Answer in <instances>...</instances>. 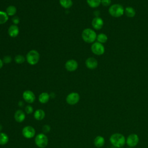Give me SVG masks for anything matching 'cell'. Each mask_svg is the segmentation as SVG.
<instances>
[{
    "label": "cell",
    "instance_id": "2e32d148",
    "mask_svg": "<svg viewBox=\"0 0 148 148\" xmlns=\"http://www.w3.org/2000/svg\"><path fill=\"white\" fill-rule=\"evenodd\" d=\"M105 143V138L101 135L97 136L94 140V145L97 148L102 147Z\"/></svg>",
    "mask_w": 148,
    "mask_h": 148
},
{
    "label": "cell",
    "instance_id": "ba28073f",
    "mask_svg": "<svg viewBox=\"0 0 148 148\" xmlns=\"http://www.w3.org/2000/svg\"><path fill=\"white\" fill-rule=\"evenodd\" d=\"M36 131L31 125H26L22 129V135L27 139H31L35 136Z\"/></svg>",
    "mask_w": 148,
    "mask_h": 148
},
{
    "label": "cell",
    "instance_id": "e575fe53",
    "mask_svg": "<svg viewBox=\"0 0 148 148\" xmlns=\"http://www.w3.org/2000/svg\"><path fill=\"white\" fill-rule=\"evenodd\" d=\"M120 148H124V147H120Z\"/></svg>",
    "mask_w": 148,
    "mask_h": 148
},
{
    "label": "cell",
    "instance_id": "30bf717a",
    "mask_svg": "<svg viewBox=\"0 0 148 148\" xmlns=\"http://www.w3.org/2000/svg\"><path fill=\"white\" fill-rule=\"evenodd\" d=\"M23 98L24 101L28 103H32L35 101V95L31 90H25L23 93Z\"/></svg>",
    "mask_w": 148,
    "mask_h": 148
},
{
    "label": "cell",
    "instance_id": "d4e9b609",
    "mask_svg": "<svg viewBox=\"0 0 148 148\" xmlns=\"http://www.w3.org/2000/svg\"><path fill=\"white\" fill-rule=\"evenodd\" d=\"M9 19V16L6 12L0 10V24H5L8 21Z\"/></svg>",
    "mask_w": 148,
    "mask_h": 148
},
{
    "label": "cell",
    "instance_id": "d6986e66",
    "mask_svg": "<svg viewBox=\"0 0 148 148\" xmlns=\"http://www.w3.org/2000/svg\"><path fill=\"white\" fill-rule=\"evenodd\" d=\"M124 14L127 16V17L132 18L135 16L136 12L134 8L131 6H127L124 9Z\"/></svg>",
    "mask_w": 148,
    "mask_h": 148
},
{
    "label": "cell",
    "instance_id": "603a6c76",
    "mask_svg": "<svg viewBox=\"0 0 148 148\" xmlns=\"http://www.w3.org/2000/svg\"><path fill=\"white\" fill-rule=\"evenodd\" d=\"M97 42H98L102 44L105 43L108 40V36L104 33H100L98 35H97Z\"/></svg>",
    "mask_w": 148,
    "mask_h": 148
},
{
    "label": "cell",
    "instance_id": "3957f363",
    "mask_svg": "<svg viewBox=\"0 0 148 148\" xmlns=\"http://www.w3.org/2000/svg\"><path fill=\"white\" fill-rule=\"evenodd\" d=\"M108 12L109 14L113 17H120L124 14V8L119 3H114L109 6Z\"/></svg>",
    "mask_w": 148,
    "mask_h": 148
},
{
    "label": "cell",
    "instance_id": "5b68a950",
    "mask_svg": "<svg viewBox=\"0 0 148 148\" xmlns=\"http://www.w3.org/2000/svg\"><path fill=\"white\" fill-rule=\"evenodd\" d=\"M40 55L38 51L35 50H31L28 52L26 56V60L27 62L31 65H36L39 61Z\"/></svg>",
    "mask_w": 148,
    "mask_h": 148
},
{
    "label": "cell",
    "instance_id": "ac0fdd59",
    "mask_svg": "<svg viewBox=\"0 0 148 148\" xmlns=\"http://www.w3.org/2000/svg\"><path fill=\"white\" fill-rule=\"evenodd\" d=\"M50 94L46 92H42L38 97V100L40 103L45 104L50 99Z\"/></svg>",
    "mask_w": 148,
    "mask_h": 148
},
{
    "label": "cell",
    "instance_id": "836d02e7",
    "mask_svg": "<svg viewBox=\"0 0 148 148\" xmlns=\"http://www.w3.org/2000/svg\"><path fill=\"white\" fill-rule=\"evenodd\" d=\"M2 129V125H1V124H0V132L1 131Z\"/></svg>",
    "mask_w": 148,
    "mask_h": 148
},
{
    "label": "cell",
    "instance_id": "7a4b0ae2",
    "mask_svg": "<svg viewBox=\"0 0 148 148\" xmlns=\"http://www.w3.org/2000/svg\"><path fill=\"white\" fill-rule=\"evenodd\" d=\"M97 35L94 30L91 28H86L82 33V38L83 40L88 43H92L97 40Z\"/></svg>",
    "mask_w": 148,
    "mask_h": 148
},
{
    "label": "cell",
    "instance_id": "7402d4cb",
    "mask_svg": "<svg viewBox=\"0 0 148 148\" xmlns=\"http://www.w3.org/2000/svg\"><path fill=\"white\" fill-rule=\"evenodd\" d=\"M59 2L61 6L65 9L70 8L73 5L72 0H59Z\"/></svg>",
    "mask_w": 148,
    "mask_h": 148
},
{
    "label": "cell",
    "instance_id": "8fae6325",
    "mask_svg": "<svg viewBox=\"0 0 148 148\" xmlns=\"http://www.w3.org/2000/svg\"><path fill=\"white\" fill-rule=\"evenodd\" d=\"M91 25L93 28L95 30L101 29L103 26V20L99 17H95L91 21Z\"/></svg>",
    "mask_w": 148,
    "mask_h": 148
},
{
    "label": "cell",
    "instance_id": "cb8c5ba5",
    "mask_svg": "<svg viewBox=\"0 0 148 148\" xmlns=\"http://www.w3.org/2000/svg\"><path fill=\"white\" fill-rule=\"evenodd\" d=\"M101 0H86L88 5L92 8H96L101 5Z\"/></svg>",
    "mask_w": 148,
    "mask_h": 148
},
{
    "label": "cell",
    "instance_id": "6da1fadb",
    "mask_svg": "<svg viewBox=\"0 0 148 148\" xmlns=\"http://www.w3.org/2000/svg\"><path fill=\"white\" fill-rule=\"evenodd\" d=\"M109 142L114 147L120 148L123 147L126 143V138L123 134L116 132L110 136Z\"/></svg>",
    "mask_w": 148,
    "mask_h": 148
},
{
    "label": "cell",
    "instance_id": "7c38bea8",
    "mask_svg": "<svg viewBox=\"0 0 148 148\" xmlns=\"http://www.w3.org/2000/svg\"><path fill=\"white\" fill-rule=\"evenodd\" d=\"M65 69L69 72H73L76 71L78 67L77 62L75 60H69L65 64Z\"/></svg>",
    "mask_w": 148,
    "mask_h": 148
},
{
    "label": "cell",
    "instance_id": "44dd1931",
    "mask_svg": "<svg viewBox=\"0 0 148 148\" xmlns=\"http://www.w3.org/2000/svg\"><path fill=\"white\" fill-rule=\"evenodd\" d=\"M17 12L16 8L13 5H10L7 7L6 9V13L9 16H13L16 14Z\"/></svg>",
    "mask_w": 148,
    "mask_h": 148
},
{
    "label": "cell",
    "instance_id": "1f68e13d",
    "mask_svg": "<svg viewBox=\"0 0 148 148\" xmlns=\"http://www.w3.org/2000/svg\"><path fill=\"white\" fill-rule=\"evenodd\" d=\"M18 105L20 106V107H22L23 105H24V102L22 101H20L18 103Z\"/></svg>",
    "mask_w": 148,
    "mask_h": 148
},
{
    "label": "cell",
    "instance_id": "83f0119b",
    "mask_svg": "<svg viewBox=\"0 0 148 148\" xmlns=\"http://www.w3.org/2000/svg\"><path fill=\"white\" fill-rule=\"evenodd\" d=\"M112 0H101V4H102V6L105 7L110 6L111 5Z\"/></svg>",
    "mask_w": 148,
    "mask_h": 148
},
{
    "label": "cell",
    "instance_id": "e0dca14e",
    "mask_svg": "<svg viewBox=\"0 0 148 148\" xmlns=\"http://www.w3.org/2000/svg\"><path fill=\"white\" fill-rule=\"evenodd\" d=\"M45 115L46 114L45 111L42 109H36L34 113V117L38 121L42 120L45 118Z\"/></svg>",
    "mask_w": 148,
    "mask_h": 148
},
{
    "label": "cell",
    "instance_id": "4dcf8cb0",
    "mask_svg": "<svg viewBox=\"0 0 148 148\" xmlns=\"http://www.w3.org/2000/svg\"><path fill=\"white\" fill-rule=\"evenodd\" d=\"M12 21L14 25H17L20 23V18L18 16H14L12 18Z\"/></svg>",
    "mask_w": 148,
    "mask_h": 148
},
{
    "label": "cell",
    "instance_id": "d590c367",
    "mask_svg": "<svg viewBox=\"0 0 148 148\" xmlns=\"http://www.w3.org/2000/svg\"><path fill=\"white\" fill-rule=\"evenodd\" d=\"M129 148H132V147H129Z\"/></svg>",
    "mask_w": 148,
    "mask_h": 148
},
{
    "label": "cell",
    "instance_id": "4316f807",
    "mask_svg": "<svg viewBox=\"0 0 148 148\" xmlns=\"http://www.w3.org/2000/svg\"><path fill=\"white\" fill-rule=\"evenodd\" d=\"M25 112L27 113V114H31L34 112V108L33 107L30 105H28L25 106Z\"/></svg>",
    "mask_w": 148,
    "mask_h": 148
},
{
    "label": "cell",
    "instance_id": "ffe728a7",
    "mask_svg": "<svg viewBox=\"0 0 148 148\" xmlns=\"http://www.w3.org/2000/svg\"><path fill=\"white\" fill-rule=\"evenodd\" d=\"M9 142L8 135L3 132H0V145L3 146L6 145Z\"/></svg>",
    "mask_w": 148,
    "mask_h": 148
},
{
    "label": "cell",
    "instance_id": "8992f818",
    "mask_svg": "<svg viewBox=\"0 0 148 148\" xmlns=\"http://www.w3.org/2000/svg\"><path fill=\"white\" fill-rule=\"evenodd\" d=\"M91 50L92 53L97 56H101L105 53V49L103 44L98 42H94L91 46Z\"/></svg>",
    "mask_w": 148,
    "mask_h": 148
},
{
    "label": "cell",
    "instance_id": "d6a6232c",
    "mask_svg": "<svg viewBox=\"0 0 148 148\" xmlns=\"http://www.w3.org/2000/svg\"><path fill=\"white\" fill-rule=\"evenodd\" d=\"M3 60H1L0 58V69H1L3 66Z\"/></svg>",
    "mask_w": 148,
    "mask_h": 148
},
{
    "label": "cell",
    "instance_id": "f546056e",
    "mask_svg": "<svg viewBox=\"0 0 148 148\" xmlns=\"http://www.w3.org/2000/svg\"><path fill=\"white\" fill-rule=\"evenodd\" d=\"M12 61V57L10 56H5L3 58V62L5 64H9Z\"/></svg>",
    "mask_w": 148,
    "mask_h": 148
},
{
    "label": "cell",
    "instance_id": "5bb4252c",
    "mask_svg": "<svg viewBox=\"0 0 148 148\" xmlns=\"http://www.w3.org/2000/svg\"><path fill=\"white\" fill-rule=\"evenodd\" d=\"M14 119L17 123H22L25 119V113L21 109L16 110L14 114Z\"/></svg>",
    "mask_w": 148,
    "mask_h": 148
},
{
    "label": "cell",
    "instance_id": "484cf974",
    "mask_svg": "<svg viewBox=\"0 0 148 148\" xmlns=\"http://www.w3.org/2000/svg\"><path fill=\"white\" fill-rule=\"evenodd\" d=\"M25 57L23 56L20 55V54L17 55L14 57V61L16 62V63L18 64H23L25 61Z\"/></svg>",
    "mask_w": 148,
    "mask_h": 148
},
{
    "label": "cell",
    "instance_id": "f1b7e54d",
    "mask_svg": "<svg viewBox=\"0 0 148 148\" xmlns=\"http://www.w3.org/2000/svg\"><path fill=\"white\" fill-rule=\"evenodd\" d=\"M50 130H51V127L49 125H47V124H45L42 127V131H43V132L45 133V134H46V133H48L50 131Z\"/></svg>",
    "mask_w": 148,
    "mask_h": 148
},
{
    "label": "cell",
    "instance_id": "9a60e30c",
    "mask_svg": "<svg viewBox=\"0 0 148 148\" xmlns=\"http://www.w3.org/2000/svg\"><path fill=\"white\" fill-rule=\"evenodd\" d=\"M8 34L12 38L16 37L19 34V28L17 25H11L8 28Z\"/></svg>",
    "mask_w": 148,
    "mask_h": 148
},
{
    "label": "cell",
    "instance_id": "52a82bcc",
    "mask_svg": "<svg viewBox=\"0 0 148 148\" xmlns=\"http://www.w3.org/2000/svg\"><path fill=\"white\" fill-rule=\"evenodd\" d=\"M139 138L136 134H131L126 138V144L129 147H134L138 145Z\"/></svg>",
    "mask_w": 148,
    "mask_h": 148
},
{
    "label": "cell",
    "instance_id": "4fadbf2b",
    "mask_svg": "<svg viewBox=\"0 0 148 148\" xmlns=\"http://www.w3.org/2000/svg\"><path fill=\"white\" fill-rule=\"evenodd\" d=\"M86 66L90 69H94L98 66V61L94 57H88L85 61Z\"/></svg>",
    "mask_w": 148,
    "mask_h": 148
},
{
    "label": "cell",
    "instance_id": "9c48e42d",
    "mask_svg": "<svg viewBox=\"0 0 148 148\" xmlns=\"http://www.w3.org/2000/svg\"><path fill=\"white\" fill-rule=\"evenodd\" d=\"M80 100V95L76 92L69 93L66 97V102L70 105H76Z\"/></svg>",
    "mask_w": 148,
    "mask_h": 148
},
{
    "label": "cell",
    "instance_id": "277c9868",
    "mask_svg": "<svg viewBox=\"0 0 148 148\" xmlns=\"http://www.w3.org/2000/svg\"><path fill=\"white\" fill-rule=\"evenodd\" d=\"M35 143L39 148H45L49 143V139L47 135L42 132L39 133L35 136Z\"/></svg>",
    "mask_w": 148,
    "mask_h": 148
}]
</instances>
